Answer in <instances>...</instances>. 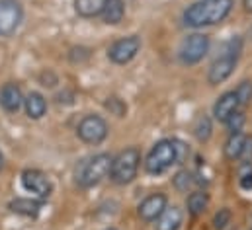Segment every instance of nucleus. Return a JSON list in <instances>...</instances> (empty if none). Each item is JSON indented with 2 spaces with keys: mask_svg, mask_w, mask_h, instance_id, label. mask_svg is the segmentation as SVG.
Returning a JSON list of instances; mask_svg holds the SVG:
<instances>
[{
  "mask_svg": "<svg viewBox=\"0 0 252 230\" xmlns=\"http://www.w3.org/2000/svg\"><path fill=\"white\" fill-rule=\"evenodd\" d=\"M235 0H197L184 10V26L188 28H207L221 24L233 10Z\"/></svg>",
  "mask_w": 252,
  "mask_h": 230,
  "instance_id": "f257e3e1",
  "label": "nucleus"
},
{
  "mask_svg": "<svg viewBox=\"0 0 252 230\" xmlns=\"http://www.w3.org/2000/svg\"><path fill=\"white\" fill-rule=\"evenodd\" d=\"M241 49H243L241 37H231V39L225 43L223 53L211 62L209 72H207V80H209L211 86L223 84L227 78H231V74L235 72V66H237V62H239Z\"/></svg>",
  "mask_w": 252,
  "mask_h": 230,
  "instance_id": "f03ea898",
  "label": "nucleus"
},
{
  "mask_svg": "<svg viewBox=\"0 0 252 230\" xmlns=\"http://www.w3.org/2000/svg\"><path fill=\"white\" fill-rule=\"evenodd\" d=\"M112 160H114V156H110L108 152H100V154H94V156L82 160L76 168V183L84 189L98 185L104 177L110 175Z\"/></svg>",
  "mask_w": 252,
  "mask_h": 230,
  "instance_id": "7ed1b4c3",
  "label": "nucleus"
},
{
  "mask_svg": "<svg viewBox=\"0 0 252 230\" xmlns=\"http://www.w3.org/2000/svg\"><path fill=\"white\" fill-rule=\"evenodd\" d=\"M180 158V146L174 143V141H168V139H162L158 143L153 144L151 152L147 154V160H145V170L151 175H158V173H164L168 168H172Z\"/></svg>",
  "mask_w": 252,
  "mask_h": 230,
  "instance_id": "20e7f679",
  "label": "nucleus"
},
{
  "mask_svg": "<svg viewBox=\"0 0 252 230\" xmlns=\"http://www.w3.org/2000/svg\"><path fill=\"white\" fill-rule=\"evenodd\" d=\"M139 164H141V152L135 146H127L124 148L114 160H112V170H110V177L114 183L118 185H127L131 183L137 172H139Z\"/></svg>",
  "mask_w": 252,
  "mask_h": 230,
  "instance_id": "39448f33",
  "label": "nucleus"
},
{
  "mask_svg": "<svg viewBox=\"0 0 252 230\" xmlns=\"http://www.w3.org/2000/svg\"><path fill=\"white\" fill-rule=\"evenodd\" d=\"M110 127L106 123V119L102 115H86L80 119L78 127H76V135L82 143L86 144H100L108 139Z\"/></svg>",
  "mask_w": 252,
  "mask_h": 230,
  "instance_id": "423d86ee",
  "label": "nucleus"
},
{
  "mask_svg": "<svg viewBox=\"0 0 252 230\" xmlns=\"http://www.w3.org/2000/svg\"><path fill=\"white\" fill-rule=\"evenodd\" d=\"M24 22V8L20 0H0V37H10Z\"/></svg>",
  "mask_w": 252,
  "mask_h": 230,
  "instance_id": "0eeeda50",
  "label": "nucleus"
},
{
  "mask_svg": "<svg viewBox=\"0 0 252 230\" xmlns=\"http://www.w3.org/2000/svg\"><path fill=\"white\" fill-rule=\"evenodd\" d=\"M209 37L205 33H191L180 45V60L184 64H197L209 53Z\"/></svg>",
  "mask_w": 252,
  "mask_h": 230,
  "instance_id": "6e6552de",
  "label": "nucleus"
},
{
  "mask_svg": "<svg viewBox=\"0 0 252 230\" xmlns=\"http://www.w3.org/2000/svg\"><path fill=\"white\" fill-rule=\"evenodd\" d=\"M22 187L28 193H33L37 199H47L53 193L51 177L37 168H28L22 172Z\"/></svg>",
  "mask_w": 252,
  "mask_h": 230,
  "instance_id": "1a4fd4ad",
  "label": "nucleus"
},
{
  "mask_svg": "<svg viewBox=\"0 0 252 230\" xmlns=\"http://www.w3.org/2000/svg\"><path fill=\"white\" fill-rule=\"evenodd\" d=\"M141 51V37L139 35H127L118 41H114L108 49V58L114 64H127L137 57Z\"/></svg>",
  "mask_w": 252,
  "mask_h": 230,
  "instance_id": "9d476101",
  "label": "nucleus"
},
{
  "mask_svg": "<svg viewBox=\"0 0 252 230\" xmlns=\"http://www.w3.org/2000/svg\"><path fill=\"white\" fill-rule=\"evenodd\" d=\"M166 207H168V197L158 191V193H153L141 201V205L137 207V215L145 223H155Z\"/></svg>",
  "mask_w": 252,
  "mask_h": 230,
  "instance_id": "9b49d317",
  "label": "nucleus"
},
{
  "mask_svg": "<svg viewBox=\"0 0 252 230\" xmlns=\"http://www.w3.org/2000/svg\"><path fill=\"white\" fill-rule=\"evenodd\" d=\"M24 98L26 96L22 94V88L14 82H8L0 88V106L8 114H18L24 108Z\"/></svg>",
  "mask_w": 252,
  "mask_h": 230,
  "instance_id": "f8f14e48",
  "label": "nucleus"
},
{
  "mask_svg": "<svg viewBox=\"0 0 252 230\" xmlns=\"http://www.w3.org/2000/svg\"><path fill=\"white\" fill-rule=\"evenodd\" d=\"M239 110H241V104H239V98H237L235 90H233V92H225L223 96H219V100H217L215 106H213V117H215L217 121L225 123L231 115L237 114Z\"/></svg>",
  "mask_w": 252,
  "mask_h": 230,
  "instance_id": "ddd939ff",
  "label": "nucleus"
},
{
  "mask_svg": "<svg viewBox=\"0 0 252 230\" xmlns=\"http://www.w3.org/2000/svg\"><path fill=\"white\" fill-rule=\"evenodd\" d=\"M8 209L20 217H28V219H35L41 213V201L37 199H30V197H18L14 201H10Z\"/></svg>",
  "mask_w": 252,
  "mask_h": 230,
  "instance_id": "4468645a",
  "label": "nucleus"
},
{
  "mask_svg": "<svg viewBox=\"0 0 252 230\" xmlns=\"http://www.w3.org/2000/svg\"><path fill=\"white\" fill-rule=\"evenodd\" d=\"M24 110H26V115L33 121L41 119L43 115L47 114V100L43 94L39 92H30L26 98H24Z\"/></svg>",
  "mask_w": 252,
  "mask_h": 230,
  "instance_id": "2eb2a0df",
  "label": "nucleus"
},
{
  "mask_svg": "<svg viewBox=\"0 0 252 230\" xmlns=\"http://www.w3.org/2000/svg\"><path fill=\"white\" fill-rule=\"evenodd\" d=\"M249 137L245 135V133H231L229 135V139H227V143H225V156L229 158V160H239L245 152H247V146H249Z\"/></svg>",
  "mask_w": 252,
  "mask_h": 230,
  "instance_id": "dca6fc26",
  "label": "nucleus"
},
{
  "mask_svg": "<svg viewBox=\"0 0 252 230\" xmlns=\"http://www.w3.org/2000/svg\"><path fill=\"white\" fill-rule=\"evenodd\" d=\"M182 219H184V215H182L180 207H176V205L166 207L160 213V217L157 219V230H178L182 225Z\"/></svg>",
  "mask_w": 252,
  "mask_h": 230,
  "instance_id": "f3484780",
  "label": "nucleus"
},
{
  "mask_svg": "<svg viewBox=\"0 0 252 230\" xmlns=\"http://www.w3.org/2000/svg\"><path fill=\"white\" fill-rule=\"evenodd\" d=\"M124 16H126V4H124V0H106L104 10H102L104 24L118 26V24H122Z\"/></svg>",
  "mask_w": 252,
  "mask_h": 230,
  "instance_id": "a211bd4d",
  "label": "nucleus"
},
{
  "mask_svg": "<svg viewBox=\"0 0 252 230\" xmlns=\"http://www.w3.org/2000/svg\"><path fill=\"white\" fill-rule=\"evenodd\" d=\"M106 0H74V12L80 18H94L102 14Z\"/></svg>",
  "mask_w": 252,
  "mask_h": 230,
  "instance_id": "6ab92c4d",
  "label": "nucleus"
},
{
  "mask_svg": "<svg viewBox=\"0 0 252 230\" xmlns=\"http://www.w3.org/2000/svg\"><path fill=\"white\" fill-rule=\"evenodd\" d=\"M193 137L199 141V143H207L211 139V133H213V123L207 115H197L195 121H193Z\"/></svg>",
  "mask_w": 252,
  "mask_h": 230,
  "instance_id": "aec40b11",
  "label": "nucleus"
},
{
  "mask_svg": "<svg viewBox=\"0 0 252 230\" xmlns=\"http://www.w3.org/2000/svg\"><path fill=\"white\" fill-rule=\"evenodd\" d=\"M186 205H188L189 215L199 217V215L207 209V205H209V197H207V193H205V191H191V193L188 195Z\"/></svg>",
  "mask_w": 252,
  "mask_h": 230,
  "instance_id": "412c9836",
  "label": "nucleus"
},
{
  "mask_svg": "<svg viewBox=\"0 0 252 230\" xmlns=\"http://www.w3.org/2000/svg\"><path fill=\"white\" fill-rule=\"evenodd\" d=\"M172 181H174V187H176L180 193H188V191L193 189V185H195V179H193V175H191L188 170L178 172L172 177Z\"/></svg>",
  "mask_w": 252,
  "mask_h": 230,
  "instance_id": "4be33fe9",
  "label": "nucleus"
},
{
  "mask_svg": "<svg viewBox=\"0 0 252 230\" xmlns=\"http://www.w3.org/2000/svg\"><path fill=\"white\" fill-rule=\"evenodd\" d=\"M235 94H237V98H239L241 108L249 106V104L252 102V80H243V82L237 86Z\"/></svg>",
  "mask_w": 252,
  "mask_h": 230,
  "instance_id": "5701e85b",
  "label": "nucleus"
},
{
  "mask_svg": "<svg viewBox=\"0 0 252 230\" xmlns=\"http://www.w3.org/2000/svg\"><path fill=\"white\" fill-rule=\"evenodd\" d=\"M231 219H233V215H231V211L227 207L225 209H219L215 213V217H213V227H215V230H225L227 225H231Z\"/></svg>",
  "mask_w": 252,
  "mask_h": 230,
  "instance_id": "b1692460",
  "label": "nucleus"
},
{
  "mask_svg": "<svg viewBox=\"0 0 252 230\" xmlns=\"http://www.w3.org/2000/svg\"><path fill=\"white\" fill-rule=\"evenodd\" d=\"M106 110H110V114L118 115V117H126V114H127V106L120 98H108Z\"/></svg>",
  "mask_w": 252,
  "mask_h": 230,
  "instance_id": "393cba45",
  "label": "nucleus"
},
{
  "mask_svg": "<svg viewBox=\"0 0 252 230\" xmlns=\"http://www.w3.org/2000/svg\"><path fill=\"white\" fill-rule=\"evenodd\" d=\"M225 125H227V129H229L231 133H239V131L243 129V125H245V114H243V112L233 114L225 121Z\"/></svg>",
  "mask_w": 252,
  "mask_h": 230,
  "instance_id": "a878e982",
  "label": "nucleus"
},
{
  "mask_svg": "<svg viewBox=\"0 0 252 230\" xmlns=\"http://www.w3.org/2000/svg\"><path fill=\"white\" fill-rule=\"evenodd\" d=\"M241 187L243 189H252V173H247L241 177Z\"/></svg>",
  "mask_w": 252,
  "mask_h": 230,
  "instance_id": "bb28decb",
  "label": "nucleus"
},
{
  "mask_svg": "<svg viewBox=\"0 0 252 230\" xmlns=\"http://www.w3.org/2000/svg\"><path fill=\"white\" fill-rule=\"evenodd\" d=\"M243 6L247 12H252V0H243Z\"/></svg>",
  "mask_w": 252,
  "mask_h": 230,
  "instance_id": "cd10ccee",
  "label": "nucleus"
},
{
  "mask_svg": "<svg viewBox=\"0 0 252 230\" xmlns=\"http://www.w3.org/2000/svg\"><path fill=\"white\" fill-rule=\"evenodd\" d=\"M2 166H4V156H2V150H0V170H2Z\"/></svg>",
  "mask_w": 252,
  "mask_h": 230,
  "instance_id": "c85d7f7f",
  "label": "nucleus"
},
{
  "mask_svg": "<svg viewBox=\"0 0 252 230\" xmlns=\"http://www.w3.org/2000/svg\"><path fill=\"white\" fill-rule=\"evenodd\" d=\"M106 230H118V229H106Z\"/></svg>",
  "mask_w": 252,
  "mask_h": 230,
  "instance_id": "c756f323",
  "label": "nucleus"
}]
</instances>
